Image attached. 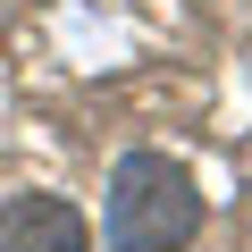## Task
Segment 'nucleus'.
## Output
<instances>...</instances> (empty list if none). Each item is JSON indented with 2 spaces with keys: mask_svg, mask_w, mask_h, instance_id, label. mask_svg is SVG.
<instances>
[{
  "mask_svg": "<svg viewBox=\"0 0 252 252\" xmlns=\"http://www.w3.org/2000/svg\"><path fill=\"white\" fill-rule=\"evenodd\" d=\"M109 252H185L202 227V193L168 152H126L109 168Z\"/></svg>",
  "mask_w": 252,
  "mask_h": 252,
  "instance_id": "nucleus-1",
  "label": "nucleus"
},
{
  "mask_svg": "<svg viewBox=\"0 0 252 252\" xmlns=\"http://www.w3.org/2000/svg\"><path fill=\"white\" fill-rule=\"evenodd\" d=\"M0 252H93V227L59 193H17L0 210Z\"/></svg>",
  "mask_w": 252,
  "mask_h": 252,
  "instance_id": "nucleus-2",
  "label": "nucleus"
}]
</instances>
